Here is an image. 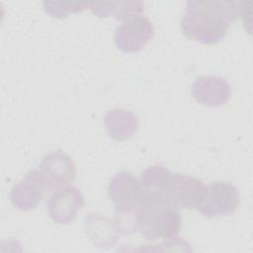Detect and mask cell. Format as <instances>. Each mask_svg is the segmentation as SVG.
Here are the masks:
<instances>
[{"mask_svg": "<svg viewBox=\"0 0 253 253\" xmlns=\"http://www.w3.org/2000/svg\"><path fill=\"white\" fill-rule=\"evenodd\" d=\"M154 35V27L149 18L135 15L126 19L117 28L114 42L118 49L126 53L141 50Z\"/></svg>", "mask_w": 253, "mask_h": 253, "instance_id": "obj_6", "label": "cell"}, {"mask_svg": "<svg viewBox=\"0 0 253 253\" xmlns=\"http://www.w3.org/2000/svg\"><path fill=\"white\" fill-rule=\"evenodd\" d=\"M108 195L117 214L123 216L136 211L143 196V189L140 180L130 171L122 170L111 179Z\"/></svg>", "mask_w": 253, "mask_h": 253, "instance_id": "obj_5", "label": "cell"}, {"mask_svg": "<svg viewBox=\"0 0 253 253\" xmlns=\"http://www.w3.org/2000/svg\"><path fill=\"white\" fill-rule=\"evenodd\" d=\"M84 226L92 242L101 248L114 246L125 232L118 218H111L99 214H88Z\"/></svg>", "mask_w": 253, "mask_h": 253, "instance_id": "obj_11", "label": "cell"}, {"mask_svg": "<svg viewBox=\"0 0 253 253\" xmlns=\"http://www.w3.org/2000/svg\"><path fill=\"white\" fill-rule=\"evenodd\" d=\"M240 2L195 0L186 2L180 27L190 40L203 44H215L226 35L239 15Z\"/></svg>", "mask_w": 253, "mask_h": 253, "instance_id": "obj_1", "label": "cell"}, {"mask_svg": "<svg viewBox=\"0 0 253 253\" xmlns=\"http://www.w3.org/2000/svg\"><path fill=\"white\" fill-rule=\"evenodd\" d=\"M46 178L50 190L68 186L76 176L73 159L61 150L45 154L39 168Z\"/></svg>", "mask_w": 253, "mask_h": 253, "instance_id": "obj_9", "label": "cell"}, {"mask_svg": "<svg viewBox=\"0 0 253 253\" xmlns=\"http://www.w3.org/2000/svg\"><path fill=\"white\" fill-rule=\"evenodd\" d=\"M142 1H100L89 2L88 9L97 17L106 18L114 16L117 20H123L140 15L143 11Z\"/></svg>", "mask_w": 253, "mask_h": 253, "instance_id": "obj_13", "label": "cell"}, {"mask_svg": "<svg viewBox=\"0 0 253 253\" xmlns=\"http://www.w3.org/2000/svg\"><path fill=\"white\" fill-rule=\"evenodd\" d=\"M143 191L156 193L176 209L194 210L202 197L205 184L197 177L172 173L161 165L150 166L140 176Z\"/></svg>", "mask_w": 253, "mask_h": 253, "instance_id": "obj_2", "label": "cell"}, {"mask_svg": "<svg viewBox=\"0 0 253 253\" xmlns=\"http://www.w3.org/2000/svg\"><path fill=\"white\" fill-rule=\"evenodd\" d=\"M108 135L116 141H124L135 134L139 126L137 116L129 110L114 108L104 117Z\"/></svg>", "mask_w": 253, "mask_h": 253, "instance_id": "obj_12", "label": "cell"}, {"mask_svg": "<svg viewBox=\"0 0 253 253\" xmlns=\"http://www.w3.org/2000/svg\"><path fill=\"white\" fill-rule=\"evenodd\" d=\"M231 85L220 76H202L197 78L192 85V96L205 106L219 107L227 103L231 96Z\"/></svg>", "mask_w": 253, "mask_h": 253, "instance_id": "obj_10", "label": "cell"}, {"mask_svg": "<svg viewBox=\"0 0 253 253\" xmlns=\"http://www.w3.org/2000/svg\"><path fill=\"white\" fill-rule=\"evenodd\" d=\"M134 212V228L147 240L173 239L182 226L178 210L156 193L143 191L141 202Z\"/></svg>", "mask_w": 253, "mask_h": 253, "instance_id": "obj_3", "label": "cell"}, {"mask_svg": "<svg viewBox=\"0 0 253 253\" xmlns=\"http://www.w3.org/2000/svg\"><path fill=\"white\" fill-rule=\"evenodd\" d=\"M51 191L46 178L40 169L31 170L10 191V201L20 211H31Z\"/></svg>", "mask_w": 253, "mask_h": 253, "instance_id": "obj_7", "label": "cell"}, {"mask_svg": "<svg viewBox=\"0 0 253 253\" xmlns=\"http://www.w3.org/2000/svg\"><path fill=\"white\" fill-rule=\"evenodd\" d=\"M84 196L73 186L56 189L47 202V211L50 218L59 224L74 221L79 211L84 207Z\"/></svg>", "mask_w": 253, "mask_h": 253, "instance_id": "obj_8", "label": "cell"}, {"mask_svg": "<svg viewBox=\"0 0 253 253\" xmlns=\"http://www.w3.org/2000/svg\"><path fill=\"white\" fill-rule=\"evenodd\" d=\"M89 2H63V1H44V11L53 18L62 19L72 13L82 12L88 9Z\"/></svg>", "mask_w": 253, "mask_h": 253, "instance_id": "obj_14", "label": "cell"}, {"mask_svg": "<svg viewBox=\"0 0 253 253\" xmlns=\"http://www.w3.org/2000/svg\"><path fill=\"white\" fill-rule=\"evenodd\" d=\"M240 205L238 189L228 182H215L205 186L200 202L195 210L211 218L232 214Z\"/></svg>", "mask_w": 253, "mask_h": 253, "instance_id": "obj_4", "label": "cell"}]
</instances>
